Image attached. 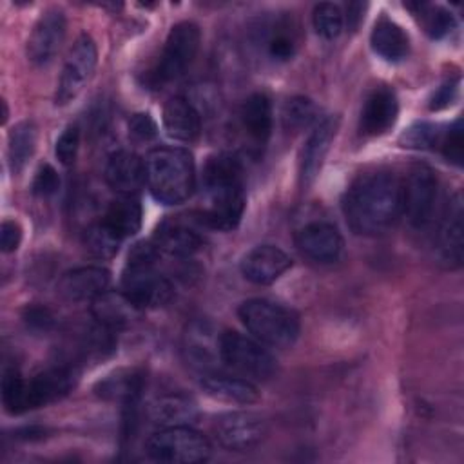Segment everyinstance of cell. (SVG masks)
Masks as SVG:
<instances>
[{"instance_id":"obj_3","label":"cell","mask_w":464,"mask_h":464,"mask_svg":"<svg viewBox=\"0 0 464 464\" xmlns=\"http://www.w3.org/2000/svg\"><path fill=\"white\" fill-rule=\"evenodd\" d=\"M145 183L163 205L187 201L196 188V165L187 149L156 147L145 156Z\"/></svg>"},{"instance_id":"obj_42","label":"cell","mask_w":464,"mask_h":464,"mask_svg":"<svg viewBox=\"0 0 464 464\" xmlns=\"http://www.w3.org/2000/svg\"><path fill=\"white\" fill-rule=\"evenodd\" d=\"M129 134L138 141H149L156 138L158 125L149 112H136L129 120Z\"/></svg>"},{"instance_id":"obj_12","label":"cell","mask_w":464,"mask_h":464,"mask_svg":"<svg viewBox=\"0 0 464 464\" xmlns=\"http://www.w3.org/2000/svg\"><path fill=\"white\" fill-rule=\"evenodd\" d=\"M464 207L460 192H455L448 201L437 228L435 250L437 259L446 268H459L464 257Z\"/></svg>"},{"instance_id":"obj_18","label":"cell","mask_w":464,"mask_h":464,"mask_svg":"<svg viewBox=\"0 0 464 464\" xmlns=\"http://www.w3.org/2000/svg\"><path fill=\"white\" fill-rule=\"evenodd\" d=\"M399 114V102L392 87L381 85L375 87L364 100L359 130L362 136H381L390 130Z\"/></svg>"},{"instance_id":"obj_10","label":"cell","mask_w":464,"mask_h":464,"mask_svg":"<svg viewBox=\"0 0 464 464\" xmlns=\"http://www.w3.org/2000/svg\"><path fill=\"white\" fill-rule=\"evenodd\" d=\"M98 63V49L89 34H80L72 44L67 60L63 63L54 102L56 105H67L78 98L94 74Z\"/></svg>"},{"instance_id":"obj_24","label":"cell","mask_w":464,"mask_h":464,"mask_svg":"<svg viewBox=\"0 0 464 464\" xmlns=\"http://www.w3.org/2000/svg\"><path fill=\"white\" fill-rule=\"evenodd\" d=\"M160 252L174 257H188L203 246V237L179 221H163L152 241Z\"/></svg>"},{"instance_id":"obj_17","label":"cell","mask_w":464,"mask_h":464,"mask_svg":"<svg viewBox=\"0 0 464 464\" xmlns=\"http://www.w3.org/2000/svg\"><path fill=\"white\" fill-rule=\"evenodd\" d=\"M78 382V370L74 366H53L27 381V406L29 410L45 406L65 397Z\"/></svg>"},{"instance_id":"obj_4","label":"cell","mask_w":464,"mask_h":464,"mask_svg":"<svg viewBox=\"0 0 464 464\" xmlns=\"http://www.w3.org/2000/svg\"><path fill=\"white\" fill-rule=\"evenodd\" d=\"M160 250L154 243L140 241L127 256L121 274V294L138 308H158L170 301L172 285L156 270Z\"/></svg>"},{"instance_id":"obj_2","label":"cell","mask_w":464,"mask_h":464,"mask_svg":"<svg viewBox=\"0 0 464 464\" xmlns=\"http://www.w3.org/2000/svg\"><path fill=\"white\" fill-rule=\"evenodd\" d=\"M205 207L201 219L218 230H232L239 225L246 198L241 161L227 152L210 156L203 167Z\"/></svg>"},{"instance_id":"obj_31","label":"cell","mask_w":464,"mask_h":464,"mask_svg":"<svg viewBox=\"0 0 464 464\" xmlns=\"http://www.w3.org/2000/svg\"><path fill=\"white\" fill-rule=\"evenodd\" d=\"M410 9H413V14L419 16L424 31L431 38H444L448 33L453 31L455 27V18L453 14L440 7V5H431V4H408Z\"/></svg>"},{"instance_id":"obj_9","label":"cell","mask_w":464,"mask_h":464,"mask_svg":"<svg viewBox=\"0 0 464 464\" xmlns=\"http://www.w3.org/2000/svg\"><path fill=\"white\" fill-rule=\"evenodd\" d=\"M402 185V216L413 228H424L431 223L437 203V176L424 165L415 163L408 169Z\"/></svg>"},{"instance_id":"obj_25","label":"cell","mask_w":464,"mask_h":464,"mask_svg":"<svg viewBox=\"0 0 464 464\" xmlns=\"http://www.w3.org/2000/svg\"><path fill=\"white\" fill-rule=\"evenodd\" d=\"M149 417L154 424L167 426H190L198 419L196 402L185 393H169L158 397L149 406Z\"/></svg>"},{"instance_id":"obj_33","label":"cell","mask_w":464,"mask_h":464,"mask_svg":"<svg viewBox=\"0 0 464 464\" xmlns=\"http://www.w3.org/2000/svg\"><path fill=\"white\" fill-rule=\"evenodd\" d=\"M83 241H85L87 250L94 257L109 259L118 252L123 239L114 230H111L103 221H98L85 230Z\"/></svg>"},{"instance_id":"obj_41","label":"cell","mask_w":464,"mask_h":464,"mask_svg":"<svg viewBox=\"0 0 464 464\" xmlns=\"http://www.w3.org/2000/svg\"><path fill=\"white\" fill-rule=\"evenodd\" d=\"M22 317H24L25 326L29 330H33V332H38V334L49 332L53 328V324H54V317H53L51 310L45 308V306H40V304L27 306L24 310Z\"/></svg>"},{"instance_id":"obj_23","label":"cell","mask_w":464,"mask_h":464,"mask_svg":"<svg viewBox=\"0 0 464 464\" xmlns=\"http://www.w3.org/2000/svg\"><path fill=\"white\" fill-rule=\"evenodd\" d=\"M370 45L377 56L386 62H401L410 53V38L406 31L388 16H379L370 33Z\"/></svg>"},{"instance_id":"obj_7","label":"cell","mask_w":464,"mask_h":464,"mask_svg":"<svg viewBox=\"0 0 464 464\" xmlns=\"http://www.w3.org/2000/svg\"><path fill=\"white\" fill-rule=\"evenodd\" d=\"M147 455L156 462L196 464L210 457V440L192 426H167L145 442Z\"/></svg>"},{"instance_id":"obj_43","label":"cell","mask_w":464,"mask_h":464,"mask_svg":"<svg viewBox=\"0 0 464 464\" xmlns=\"http://www.w3.org/2000/svg\"><path fill=\"white\" fill-rule=\"evenodd\" d=\"M22 241V227L14 219H4L0 225V246L4 254L14 252Z\"/></svg>"},{"instance_id":"obj_37","label":"cell","mask_w":464,"mask_h":464,"mask_svg":"<svg viewBox=\"0 0 464 464\" xmlns=\"http://www.w3.org/2000/svg\"><path fill=\"white\" fill-rule=\"evenodd\" d=\"M462 118H457L442 134L440 138V150L442 156L453 163L455 167H462L464 160V136H462Z\"/></svg>"},{"instance_id":"obj_34","label":"cell","mask_w":464,"mask_h":464,"mask_svg":"<svg viewBox=\"0 0 464 464\" xmlns=\"http://www.w3.org/2000/svg\"><path fill=\"white\" fill-rule=\"evenodd\" d=\"M442 134L444 130L437 123L415 121L406 130H402V134L399 136V143L406 149H417V150L433 149V147H439Z\"/></svg>"},{"instance_id":"obj_6","label":"cell","mask_w":464,"mask_h":464,"mask_svg":"<svg viewBox=\"0 0 464 464\" xmlns=\"http://www.w3.org/2000/svg\"><path fill=\"white\" fill-rule=\"evenodd\" d=\"M218 353L227 368L252 382H265L277 372V361L263 343L234 330L219 335Z\"/></svg>"},{"instance_id":"obj_28","label":"cell","mask_w":464,"mask_h":464,"mask_svg":"<svg viewBox=\"0 0 464 464\" xmlns=\"http://www.w3.org/2000/svg\"><path fill=\"white\" fill-rule=\"evenodd\" d=\"M91 310L98 324L111 328L114 332L129 324L134 314L138 312V308L121 292L114 294L109 290L92 301Z\"/></svg>"},{"instance_id":"obj_38","label":"cell","mask_w":464,"mask_h":464,"mask_svg":"<svg viewBox=\"0 0 464 464\" xmlns=\"http://www.w3.org/2000/svg\"><path fill=\"white\" fill-rule=\"evenodd\" d=\"M78 147H80V129L78 125H67L56 140L54 154L60 160V163L71 165L76 160Z\"/></svg>"},{"instance_id":"obj_27","label":"cell","mask_w":464,"mask_h":464,"mask_svg":"<svg viewBox=\"0 0 464 464\" xmlns=\"http://www.w3.org/2000/svg\"><path fill=\"white\" fill-rule=\"evenodd\" d=\"M143 210L134 196H120L109 203L103 223L114 230L121 239L134 236L141 228Z\"/></svg>"},{"instance_id":"obj_21","label":"cell","mask_w":464,"mask_h":464,"mask_svg":"<svg viewBox=\"0 0 464 464\" xmlns=\"http://www.w3.org/2000/svg\"><path fill=\"white\" fill-rule=\"evenodd\" d=\"M163 129L169 138L190 143L201 132V116L187 98L174 96L163 107Z\"/></svg>"},{"instance_id":"obj_1","label":"cell","mask_w":464,"mask_h":464,"mask_svg":"<svg viewBox=\"0 0 464 464\" xmlns=\"http://www.w3.org/2000/svg\"><path fill=\"white\" fill-rule=\"evenodd\" d=\"M343 212L359 236H381L402 216V185L390 170L359 174L344 192Z\"/></svg>"},{"instance_id":"obj_20","label":"cell","mask_w":464,"mask_h":464,"mask_svg":"<svg viewBox=\"0 0 464 464\" xmlns=\"http://www.w3.org/2000/svg\"><path fill=\"white\" fill-rule=\"evenodd\" d=\"M105 181L120 196H136L145 183V160L132 150H116L105 165Z\"/></svg>"},{"instance_id":"obj_8","label":"cell","mask_w":464,"mask_h":464,"mask_svg":"<svg viewBox=\"0 0 464 464\" xmlns=\"http://www.w3.org/2000/svg\"><path fill=\"white\" fill-rule=\"evenodd\" d=\"M199 44L201 31L194 22L176 24L167 34L158 63L149 74V82L154 87H160L172 80H178L194 62L199 51Z\"/></svg>"},{"instance_id":"obj_39","label":"cell","mask_w":464,"mask_h":464,"mask_svg":"<svg viewBox=\"0 0 464 464\" xmlns=\"http://www.w3.org/2000/svg\"><path fill=\"white\" fill-rule=\"evenodd\" d=\"M60 188V176L56 169L49 163H44L38 167L33 183H31V192L38 198H49L56 194Z\"/></svg>"},{"instance_id":"obj_35","label":"cell","mask_w":464,"mask_h":464,"mask_svg":"<svg viewBox=\"0 0 464 464\" xmlns=\"http://www.w3.org/2000/svg\"><path fill=\"white\" fill-rule=\"evenodd\" d=\"M317 120V107L310 98H290L283 107V125L286 130H301Z\"/></svg>"},{"instance_id":"obj_32","label":"cell","mask_w":464,"mask_h":464,"mask_svg":"<svg viewBox=\"0 0 464 464\" xmlns=\"http://www.w3.org/2000/svg\"><path fill=\"white\" fill-rule=\"evenodd\" d=\"M2 402L4 408L16 415L29 410L27 406V381L16 368H5L2 373Z\"/></svg>"},{"instance_id":"obj_29","label":"cell","mask_w":464,"mask_h":464,"mask_svg":"<svg viewBox=\"0 0 464 464\" xmlns=\"http://www.w3.org/2000/svg\"><path fill=\"white\" fill-rule=\"evenodd\" d=\"M143 388V375L136 370H118L96 384V393L107 401H138Z\"/></svg>"},{"instance_id":"obj_11","label":"cell","mask_w":464,"mask_h":464,"mask_svg":"<svg viewBox=\"0 0 464 464\" xmlns=\"http://www.w3.org/2000/svg\"><path fill=\"white\" fill-rule=\"evenodd\" d=\"M214 435L228 451H250L265 440L268 424L256 411H227L214 420Z\"/></svg>"},{"instance_id":"obj_16","label":"cell","mask_w":464,"mask_h":464,"mask_svg":"<svg viewBox=\"0 0 464 464\" xmlns=\"http://www.w3.org/2000/svg\"><path fill=\"white\" fill-rule=\"evenodd\" d=\"M111 274L103 266L87 265L65 272L58 281V294L71 303L94 301L109 290Z\"/></svg>"},{"instance_id":"obj_44","label":"cell","mask_w":464,"mask_h":464,"mask_svg":"<svg viewBox=\"0 0 464 464\" xmlns=\"http://www.w3.org/2000/svg\"><path fill=\"white\" fill-rule=\"evenodd\" d=\"M459 91V80H450L446 83H442L431 96L430 100V109L431 111H440L446 109L448 105H451V102L455 100Z\"/></svg>"},{"instance_id":"obj_30","label":"cell","mask_w":464,"mask_h":464,"mask_svg":"<svg viewBox=\"0 0 464 464\" xmlns=\"http://www.w3.org/2000/svg\"><path fill=\"white\" fill-rule=\"evenodd\" d=\"M36 149V125L29 120L20 121L9 132L7 158L13 174H18L34 154Z\"/></svg>"},{"instance_id":"obj_19","label":"cell","mask_w":464,"mask_h":464,"mask_svg":"<svg viewBox=\"0 0 464 464\" xmlns=\"http://www.w3.org/2000/svg\"><path fill=\"white\" fill-rule=\"evenodd\" d=\"M337 127H339L337 116H326L315 123L312 134L308 136V140L301 150L299 178H301L303 187H310L315 181V178L324 163V158L330 150V145L335 138Z\"/></svg>"},{"instance_id":"obj_5","label":"cell","mask_w":464,"mask_h":464,"mask_svg":"<svg viewBox=\"0 0 464 464\" xmlns=\"http://www.w3.org/2000/svg\"><path fill=\"white\" fill-rule=\"evenodd\" d=\"M237 315L254 339L270 348H290L299 337V317L290 308L270 299H248L237 308Z\"/></svg>"},{"instance_id":"obj_13","label":"cell","mask_w":464,"mask_h":464,"mask_svg":"<svg viewBox=\"0 0 464 464\" xmlns=\"http://www.w3.org/2000/svg\"><path fill=\"white\" fill-rule=\"evenodd\" d=\"M67 33V18L60 9L45 11L27 38V58L33 65L44 67L60 51Z\"/></svg>"},{"instance_id":"obj_14","label":"cell","mask_w":464,"mask_h":464,"mask_svg":"<svg viewBox=\"0 0 464 464\" xmlns=\"http://www.w3.org/2000/svg\"><path fill=\"white\" fill-rule=\"evenodd\" d=\"M295 246L306 259L319 265H328L341 257L344 241L334 225L314 221L297 230Z\"/></svg>"},{"instance_id":"obj_15","label":"cell","mask_w":464,"mask_h":464,"mask_svg":"<svg viewBox=\"0 0 464 464\" xmlns=\"http://www.w3.org/2000/svg\"><path fill=\"white\" fill-rule=\"evenodd\" d=\"M290 266V256L276 245H257L248 250L239 263L243 277L254 285H272Z\"/></svg>"},{"instance_id":"obj_26","label":"cell","mask_w":464,"mask_h":464,"mask_svg":"<svg viewBox=\"0 0 464 464\" xmlns=\"http://www.w3.org/2000/svg\"><path fill=\"white\" fill-rule=\"evenodd\" d=\"M272 116V102L265 92L250 94L239 109L243 130L257 143H265L270 138Z\"/></svg>"},{"instance_id":"obj_22","label":"cell","mask_w":464,"mask_h":464,"mask_svg":"<svg viewBox=\"0 0 464 464\" xmlns=\"http://www.w3.org/2000/svg\"><path fill=\"white\" fill-rule=\"evenodd\" d=\"M203 392L218 399L221 402L230 404H252L259 399L257 386L239 375H225V373H207L201 379Z\"/></svg>"},{"instance_id":"obj_36","label":"cell","mask_w":464,"mask_h":464,"mask_svg":"<svg viewBox=\"0 0 464 464\" xmlns=\"http://www.w3.org/2000/svg\"><path fill=\"white\" fill-rule=\"evenodd\" d=\"M312 22H314V29L317 31L319 36H323L326 40H334L341 34L344 18H343L341 9L335 4L323 2L314 7Z\"/></svg>"},{"instance_id":"obj_40","label":"cell","mask_w":464,"mask_h":464,"mask_svg":"<svg viewBox=\"0 0 464 464\" xmlns=\"http://www.w3.org/2000/svg\"><path fill=\"white\" fill-rule=\"evenodd\" d=\"M297 44L292 38V34L285 33V31H274L266 42V51L270 54V58L277 60V62H286L295 54Z\"/></svg>"}]
</instances>
